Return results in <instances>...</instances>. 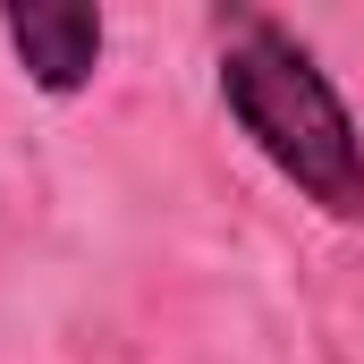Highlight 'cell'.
I'll return each mask as SVG.
<instances>
[{
    "label": "cell",
    "mask_w": 364,
    "mask_h": 364,
    "mask_svg": "<svg viewBox=\"0 0 364 364\" xmlns=\"http://www.w3.org/2000/svg\"><path fill=\"white\" fill-rule=\"evenodd\" d=\"M212 85H220L229 127L296 186V203L356 229L364 220V127L348 110V93L331 85V68L279 17H229Z\"/></svg>",
    "instance_id": "cell-1"
},
{
    "label": "cell",
    "mask_w": 364,
    "mask_h": 364,
    "mask_svg": "<svg viewBox=\"0 0 364 364\" xmlns=\"http://www.w3.org/2000/svg\"><path fill=\"white\" fill-rule=\"evenodd\" d=\"M0 43H9L17 77L34 93L68 102V93H85L102 77L110 26H102V9H85V0H9L0 9Z\"/></svg>",
    "instance_id": "cell-2"
}]
</instances>
